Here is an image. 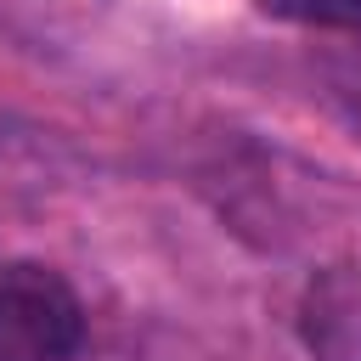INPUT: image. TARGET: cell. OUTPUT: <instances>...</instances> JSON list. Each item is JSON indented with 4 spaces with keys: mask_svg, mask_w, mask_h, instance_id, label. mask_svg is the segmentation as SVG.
<instances>
[{
    "mask_svg": "<svg viewBox=\"0 0 361 361\" xmlns=\"http://www.w3.org/2000/svg\"><path fill=\"white\" fill-rule=\"evenodd\" d=\"M85 299L39 259L0 265V361H73L85 350Z\"/></svg>",
    "mask_w": 361,
    "mask_h": 361,
    "instance_id": "cell-1",
    "label": "cell"
},
{
    "mask_svg": "<svg viewBox=\"0 0 361 361\" xmlns=\"http://www.w3.org/2000/svg\"><path fill=\"white\" fill-rule=\"evenodd\" d=\"M265 17L322 28V34H355L361 39V0H259Z\"/></svg>",
    "mask_w": 361,
    "mask_h": 361,
    "instance_id": "cell-2",
    "label": "cell"
}]
</instances>
